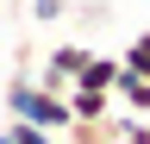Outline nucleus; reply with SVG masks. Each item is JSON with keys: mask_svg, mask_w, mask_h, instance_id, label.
Here are the masks:
<instances>
[{"mask_svg": "<svg viewBox=\"0 0 150 144\" xmlns=\"http://www.w3.org/2000/svg\"><path fill=\"white\" fill-rule=\"evenodd\" d=\"M119 144H150V119H144V113L119 119Z\"/></svg>", "mask_w": 150, "mask_h": 144, "instance_id": "9", "label": "nucleus"}, {"mask_svg": "<svg viewBox=\"0 0 150 144\" xmlns=\"http://www.w3.org/2000/svg\"><path fill=\"white\" fill-rule=\"evenodd\" d=\"M0 144H13V138H6V132H0Z\"/></svg>", "mask_w": 150, "mask_h": 144, "instance_id": "11", "label": "nucleus"}, {"mask_svg": "<svg viewBox=\"0 0 150 144\" xmlns=\"http://www.w3.org/2000/svg\"><path fill=\"white\" fill-rule=\"evenodd\" d=\"M112 100L150 119V75H138V69H125V75H119V88H112Z\"/></svg>", "mask_w": 150, "mask_h": 144, "instance_id": "4", "label": "nucleus"}, {"mask_svg": "<svg viewBox=\"0 0 150 144\" xmlns=\"http://www.w3.org/2000/svg\"><path fill=\"white\" fill-rule=\"evenodd\" d=\"M125 69H138V75H150V31H138V38L125 44Z\"/></svg>", "mask_w": 150, "mask_h": 144, "instance_id": "8", "label": "nucleus"}, {"mask_svg": "<svg viewBox=\"0 0 150 144\" xmlns=\"http://www.w3.org/2000/svg\"><path fill=\"white\" fill-rule=\"evenodd\" d=\"M119 75H125V57H100V50H94L88 69H81V82H88V88H106V94L119 88Z\"/></svg>", "mask_w": 150, "mask_h": 144, "instance_id": "5", "label": "nucleus"}, {"mask_svg": "<svg viewBox=\"0 0 150 144\" xmlns=\"http://www.w3.org/2000/svg\"><path fill=\"white\" fill-rule=\"evenodd\" d=\"M63 13H69V0H31V19H44V25L63 19Z\"/></svg>", "mask_w": 150, "mask_h": 144, "instance_id": "10", "label": "nucleus"}, {"mask_svg": "<svg viewBox=\"0 0 150 144\" xmlns=\"http://www.w3.org/2000/svg\"><path fill=\"white\" fill-rule=\"evenodd\" d=\"M88 57H94L88 44H56V50H50V63L38 69V82H44V88H56V94H69V88L81 82V69H88Z\"/></svg>", "mask_w": 150, "mask_h": 144, "instance_id": "2", "label": "nucleus"}, {"mask_svg": "<svg viewBox=\"0 0 150 144\" xmlns=\"http://www.w3.org/2000/svg\"><path fill=\"white\" fill-rule=\"evenodd\" d=\"M0 100H6V113H13V119H38V125H44V132H56V138L75 125L69 94H56V88L31 82V75H13L6 88H0Z\"/></svg>", "mask_w": 150, "mask_h": 144, "instance_id": "1", "label": "nucleus"}, {"mask_svg": "<svg viewBox=\"0 0 150 144\" xmlns=\"http://www.w3.org/2000/svg\"><path fill=\"white\" fill-rule=\"evenodd\" d=\"M69 106H75V119H94V125H100V119L112 113V94H106V88L75 82V88H69Z\"/></svg>", "mask_w": 150, "mask_h": 144, "instance_id": "3", "label": "nucleus"}, {"mask_svg": "<svg viewBox=\"0 0 150 144\" xmlns=\"http://www.w3.org/2000/svg\"><path fill=\"white\" fill-rule=\"evenodd\" d=\"M6 138H13V144H63L56 132H44L38 119H13V125H6Z\"/></svg>", "mask_w": 150, "mask_h": 144, "instance_id": "7", "label": "nucleus"}, {"mask_svg": "<svg viewBox=\"0 0 150 144\" xmlns=\"http://www.w3.org/2000/svg\"><path fill=\"white\" fill-rule=\"evenodd\" d=\"M63 144H119V125H112V119H100V125H94V119H75L63 132Z\"/></svg>", "mask_w": 150, "mask_h": 144, "instance_id": "6", "label": "nucleus"}]
</instances>
